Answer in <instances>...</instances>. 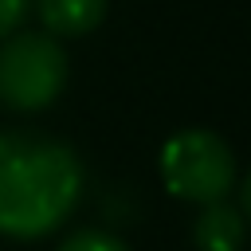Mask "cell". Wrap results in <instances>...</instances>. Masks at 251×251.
Returning a JSON list of instances; mask_svg holds the SVG:
<instances>
[{"label": "cell", "instance_id": "1", "mask_svg": "<svg viewBox=\"0 0 251 251\" xmlns=\"http://www.w3.org/2000/svg\"><path fill=\"white\" fill-rule=\"evenodd\" d=\"M82 184L86 173L71 145L47 133H0V235H51L75 212Z\"/></svg>", "mask_w": 251, "mask_h": 251}, {"label": "cell", "instance_id": "2", "mask_svg": "<svg viewBox=\"0 0 251 251\" xmlns=\"http://www.w3.org/2000/svg\"><path fill=\"white\" fill-rule=\"evenodd\" d=\"M161 180L176 200L212 204L235 184V157L212 129H180L161 145Z\"/></svg>", "mask_w": 251, "mask_h": 251}, {"label": "cell", "instance_id": "3", "mask_svg": "<svg viewBox=\"0 0 251 251\" xmlns=\"http://www.w3.org/2000/svg\"><path fill=\"white\" fill-rule=\"evenodd\" d=\"M67 86V55L55 35H12L0 47V102L16 114L47 110Z\"/></svg>", "mask_w": 251, "mask_h": 251}, {"label": "cell", "instance_id": "4", "mask_svg": "<svg viewBox=\"0 0 251 251\" xmlns=\"http://www.w3.org/2000/svg\"><path fill=\"white\" fill-rule=\"evenodd\" d=\"M192 243H196V251H243L247 216L227 200H212L200 208V216L192 224Z\"/></svg>", "mask_w": 251, "mask_h": 251}, {"label": "cell", "instance_id": "5", "mask_svg": "<svg viewBox=\"0 0 251 251\" xmlns=\"http://www.w3.org/2000/svg\"><path fill=\"white\" fill-rule=\"evenodd\" d=\"M35 8L51 35H86L106 16V0H35Z\"/></svg>", "mask_w": 251, "mask_h": 251}, {"label": "cell", "instance_id": "6", "mask_svg": "<svg viewBox=\"0 0 251 251\" xmlns=\"http://www.w3.org/2000/svg\"><path fill=\"white\" fill-rule=\"evenodd\" d=\"M59 251H126V243H118L114 235H102V231H78V235L63 239Z\"/></svg>", "mask_w": 251, "mask_h": 251}, {"label": "cell", "instance_id": "7", "mask_svg": "<svg viewBox=\"0 0 251 251\" xmlns=\"http://www.w3.org/2000/svg\"><path fill=\"white\" fill-rule=\"evenodd\" d=\"M31 4H35V0H0V35H12V31L27 20Z\"/></svg>", "mask_w": 251, "mask_h": 251}, {"label": "cell", "instance_id": "8", "mask_svg": "<svg viewBox=\"0 0 251 251\" xmlns=\"http://www.w3.org/2000/svg\"><path fill=\"white\" fill-rule=\"evenodd\" d=\"M239 204H243L239 212L251 220V173H247V180H243V188H239Z\"/></svg>", "mask_w": 251, "mask_h": 251}]
</instances>
